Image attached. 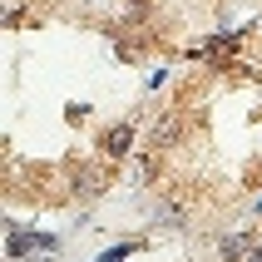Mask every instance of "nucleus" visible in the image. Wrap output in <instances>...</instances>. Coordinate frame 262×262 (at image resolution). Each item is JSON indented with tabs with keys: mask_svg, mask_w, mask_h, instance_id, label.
Returning a JSON list of instances; mask_svg holds the SVG:
<instances>
[{
	"mask_svg": "<svg viewBox=\"0 0 262 262\" xmlns=\"http://www.w3.org/2000/svg\"><path fill=\"white\" fill-rule=\"evenodd\" d=\"M50 248H55L50 233H10V257H20V252H50Z\"/></svg>",
	"mask_w": 262,
	"mask_h": 262,
	"instance_id": "nucleus-1",
	"label": "nucleus"
},
{
	"mask_svg": "<svg viewBox=\"0 0 262 262\" xmlns=\"http://www.w3.org/2000/svg\"><path fill=\"white\" fill-rule=\"evenodd\" d=\"M257 208H262V203H257Z\"/></svg>",
	"mask_w": 262,
	"mask_h": 262,
	"instance_id": "nucleus-5",
	"label": "nucleus"
},
{
	"mask_svg": "<svg viewBox=\"0 0 262 262\" xmlns=\"http://www.w3.org/2000/svg\"><path fill=\"white\" fill-rule=\"evenodd\" d=\"M129 139H134V129H129V124L109 129V134H104V154H114V159H119V154H129Z\"/></svg>",
	"mask_w": 262,
	"mask_h": 262,
	"instance_id": "nucleus-2",
	"label": "nucleus"
},
{
	"mask_svg": "<svg viewBox=\"0 0 262 262\" xmlns=\"http://www.w3.org/2000/svg\"><path fill=\"white\" fill-rule=\"evenodd\" d=\"M129 252H134V243H124V248H109V252H104L99 262H124V257H129Z\"/></svg>",
	"mask_w": 262,
	"mask_h": 262,
	"instance_id": "nucleus-3",
	"label": "nucleus"
},
{
	"mask_svg": "<svg viewBox=\"0 0 262 262\" xmlns=\"http://www.w3.org/2000/svg\"><path fill=\"white\" fill-rule=\"evenodd\" d=\"M248 262H262V248H257V252H252V257H248Z\"/></svg>",
	"mask_w": 262,
	"mask_h": 262,
	"instance_id": "nucleus-4",
	"label": "nucleus"
}]
</instances>
